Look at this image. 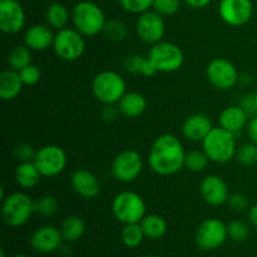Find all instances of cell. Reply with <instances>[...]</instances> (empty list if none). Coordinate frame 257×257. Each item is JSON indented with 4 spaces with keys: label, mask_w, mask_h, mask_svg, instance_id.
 <instances>
[{
    "label": "cell",
    "mask_w": 257,
    "mask_h": 257,
    "mask_svg": "<svg viewBox=\"0 0 257 257\" xmlns=\"http://www.w3.org/2000/svg\"><path fill=\"white\" fill-rule=\"evenodd\" d=\"M240 105L248 115H256V105H255V94H246L240 100Z\"/></svg>",
    "instance_id": "cell-41"
},
{
    "label": "cell",
    "mask_w": 257,
    "mask_h": 257,
    "mask_svg": "<svg viewBox=\"0 0 257 257\" xmlns=\"http://www.w3.org/2000/svg\"><path fill=\"white\" fill-rule=\"evenodd\" d=\"M227 233L228 237L235 242H243V241L247 240L250 230L243 221L233 220L227 225Z\"/></svg>",
    "instance_id": "cell-34"
},
{
    "label": "cell",
    "mask_w": 257,
    "mask_h": 257,
    "mask_svg": "<svg viewBox=\"0 0 257 257\" xmlns=\"http://www.w3.org/2000/svg\"><path fill=\"white\" fill-rule=\"evenodd\" d=\"M34 201L25 192H14L2 201V216L10 227H22L34 213Z\"/></svg>",
    "instance_id": "cell-5"
},
{
    "label": "cell",
    "mask_w": 257,
    "mask_h": 257,
    "mask_svg": "<svg viewBox=\"0 0 257 257\" xmlns=\"http://www.w3.org/2000/svg\"><path fill=\"white\" fill-rule=\"evenodd\" d=\"M84 35L74 28L58 30L53 42V50L58 58L65 62L78 60L85 52Z\"/></svg>",
    "instance_id": "cell-8"
},
{
    "label": "cell",
    "mask_w": 257,
    "mask_h": 257,
    "mask_svg": "<svg viewBox=\"0 0 257 257\" xmlns=\"http://www.w3.org/2000/svg\"><path fill=\"white\" fill-rule=\"evenodd\" d=\"M145 257H157V256H155V255H148V256H145Z\"/></svg>",
    "instance_id": "cell-51"
},
{
    "label": "cell",
    "mask_w": 257,
    "mask_h": 257,
    "mask_svg": "<svg viewBox=\"0 0 257 257\" xmlns=\"http://www.w3.org/2000/svg\"><path fill=\"white\" fill-rule=\"evenodd\" d=\"M143 166V158L137 151L124 150L115 156L110 171L118 182L131 183L140 177Z\"/></svg>",
    "instance_id": "cell-10"
},
{
    "label": "cell",
    "mask_w": 257,
    "mask_h": 257,
    "mask_svg": "<svg viewBox=\"0 0 257 257\" xmlns=\"http://www.w3.org/2000/svg\"><path fill=\"white\" fill-rule=\"evenodd\" d=\"M143 60H145V57L140 54L130 55L124 60V69L128 73H132V74H141V68H142Z\"/></svg>",
    "instance_id": "cell-40"
},
{
    "label": "cell",
    "mask_w": 257,
    "mask_h": 257,
    "mask_svg": "<svg viewBox=\"0 0 257 257\" xmlns=\"http://www.w3.org/2000/svg\"><path fill=\"white\" fill-rule=\"evenodd\" d=\"M255 105H256V113H257V92L255 93Z\"/></svg>",
    "instance_id": "cell-50"
},
{
    "label": "cell",
    "mask_w": 257,
    "mask_h": 257,
    "mask_svg": "<svg viewBox=\"0 0 257 257\" xmlns=\"http://www.w3.org/2000/svg\"><path fill=\"white\" fill-rule=\"evenodd\" d=\"M185 148L180 138L166 133L153 142L148 153V165L156 175L167 177L185 168Z\"/></svg>",
    "instance_id": "cell-1"
},
{
    "label": "cell",
    "mask_w": 257,
    "mask_h": 257,
    "mask_svg": "<svg viewBox=\"0 0 257 257\" xmlns=\"http://www.w3.org/2000/svg\"><path fill=\"white\" fill-rule=\"evenodd\" d=\"M43 177L52 178L64 172L68 163L65 151L57 145H47L37 150L33 160Z\"/></svg>",
    "instance_id": "cell-9"
},
{
    "label": "cell",
    "mask_w": 257,
    "mask_h": 257,
    "mask_svg": "<svg viewBox=\"0 0 257 257\" xmlns=\"http://www.w3.org/2000/svg\"><path fill=\"white\" fill-rule=\"evenodd\" d=\"M69 19H72V14L65 5L60 4V3H54L48 7L47 13H45V20L52 29H64L67 28Z\"/></svg>",
    "instance_id": "cell-26"
},
{
    "label": "cell",
    "mask_w": 257,
    "mask_h": 257,
    "mask_svg": "<svg viewBox=\"0 0 257 257\" xmlns=\"http://www.w3.org/2000/svg\"><path fill=\"white\" fill-rule=\"evenodd\" d=\"M10 257H29V256H27V255H23V253H18V255L10 256Z\"/></svg>",
    "instance_id": "cell-48"
},
{
    "label": "cell",
    "mask_w": 257,
    "mask_h": 257,
    "mask_svg": "<svg viewBox=\"0 0 257 257\" xmlns=\"http://www.w3.org/2000/svg\"><path fill=\"white\" fill-rule=\"evenodd\" d=\"M152 8L162 17H172L180 10L181 0H153Z\"/></svg>",
    "instance_id": "cell-35"
},
{
    "label": "cell",
    "mask_w": 257,
    "mask_h": 257,
    "mask_svg": "<svg viewBox=\"0 0 257 257\" xmlns=\"http://www.w3.org/2000/svg\"><path fill=\"white\" fill-rule=\"evenodd\" d=\"M14 176L18 186L27 191L37 187L38 183L40 182V178L43 177L33 161L32 162H20L15 168Z\"/></svg>",
    "instance_id": "cell-24"
},
{
    "label": "cell",
    "mask_w": 257,
    "mask_h": 257,
    "mask_svg": "<svg viewBox=\"0 0 257 257\" xmlns=\"http://www.w3.org/2000/svg\"><path fill=\"white\" fill-rule=\"evenodd\" d=\"M24 85H35L42 78V72L35 64H29L19 72Z\"/></svg>",
    "instance_id": "cell-38"
},
{
    "label": "cell",
    "mask_w": 257,
    "mask_h": 257,
    "mask_svg": "<svg viewBox=\"0 0 257 257\" xmlns=\"http://www.w3.org/2000/svg\"><path fill=\"white\" fill-rule=\"evenodd\" d=\"M64 237L62 231L55 226H42L33 232L30 246L39 253H53L62 247Z\"/></svg>",
    "instance_id": "cell-16"
},
{
    "label": "cell",
    "mask_w": 257,
    "mask_h": 257,
    "mask_svg": "<svg viewBox=\"0 0 257 257\" xmlns=\"http://www.w3.org/2000/svg\"><path fill=\"white\" fill-rule=\"evenodd\" d=\"M147 57L157 68L158 73H173L182 68L185 54L177 44L171 42L156 43L151 45Z\"/></svg>",
    "instance_id": "cell-7"
},
{
    "label": "cell",
    "mask_w": 257,
    "mask_h": 257,
    "mask_svg": "<svg viewBox=\"0 0 257 257\" xmlns=\"http://www.w3.org/2000/svg\"><path fill=\"white\" fill-rule=\"evenodd\" d=\"M201 143L203 152L207 155L211 162L225 165L236 157V136L226 131L225 128L213 127Z\"/></svg>",
    "instance_id": "cell-2"
},
{
    "label": "cell",
    "mask_w": 257,
    "mask_h": 257,
    "mask_svg": "<svg viewBox=\"0 0 257 257\" xmlns=\"http://www.w3.org/2000/svg\"><path fill=\"white\" fill-rule=\"evenodd\" d=\"M235 158L243 167H252L257 165V145L252 142L243 143L237 147Z\"/></svg>",
    "instance_id": "cell-32"
},
{
    "label": "cell",
    "mask_w": 257,
    "mask_h": 257,
    "mask_svg": "<svg viewBox=\"0 0 257 257\" xmlns=\"http://www.w3.org/2000/svg\"><path fill=\"white\" fill-rule=\"evenodd\" d=\"M92 92L103 104H118L120 98L127 93V84L119 73L103 70L93 78Z\"/></svg>",
    "instance_id": "cell-4"
},
{
    "label": "cell",
    "mask_w": 257,
    "mask_h": 257,
    "mask_svg": "<svg viewBox=\"0 0 257 257\" xmlns=\"http://www.w3.org/2000/svg\"><path fill=\"white\" fill-rule=\"evenodd\" d=\"M7 62L10 69L20 72L27 65L32 64V50L25 44L15 45V47L10 49Z\"/></svg>",
    "instance_id": "cell-28"
},
{
    "label": "cell",
    "mask_w": 257,
    "mask_h": 257,
    "mask_svg": "<svg viewBox=\"0 0 257 257\" xmlns=\"http://www.w3.org/2000/svg\"><path fill=\"white\" fill-rule=\"evenodd\" d=\"M123 10L132 14H142L152 8L153 0H118Z\"/></svg>",
    "instance_id": "cell-36"
},
{
    "label": "cell",
    "mask_w": 257,
    "mask_h": 257,
    "mask_svg": "<svg viewBox=\"0 0 257 257\" xmlns=\"http://www.w3.org/2000/svg\"><path fill=\"white\" fill-rule=\"evenodd\" d=\"M73 28L84 37H95L103 33L107 23L102 8L89 0L79 2L72 10Z\"/></svg>",
    "instance_id": "cell-3"
},
{
    "label": "cell",
    "mask_w": 257,
    "mask_h": 257,
    "mask_svg": "<svg viewBox=\"0 0 257 257\" xmlns=\"http://www.w3.org/2000/svg\"><path fill=\"white\" fill-rule=\"evenodd\" d=\"M24 83L20 78L19 72L10 68L0 73V98L4 102H10L18 98L22 93Z\"/></svg>",
    "instance_id": "cell-22"
},
{
    "label": "cell",
    "mask_w": 257,
    "mask_h": 257,
    "mask_svg": "<svg viewBox=\"0 0 257 257\" xmlns=\"http://www.w3.org/2000/svg\"><path fill=\"white\" fill-rule=\"evenodd\" d=\"M73 191L85 200H94L100 195V182L97 176L87 168H78L70 177Z\"/></svg>",
    "instance_id": "cell-18"
},
{
    "label": "cell",
    "mask_w": 257,
    "mask_h": 257,
    "mask_svg": "<svg viewBox=\"0 0 257 257\" xmlns=\"http://www.w3.org/2000/svg\"><path fill=\"white\" fill-rule=\"evenodd\" d=\"M146 238L150 240H160L167 232V222L165 218L160 215H146L143 220L140 222Z\"/></svg>",
    "instance_id": "cell-25"
},
{
    "label": "cell",
    "mask_w": 257,
    "mask_h": 257,
    "mask_svg": "<svg viewBox=\"0 0 257 257\" xmlns=\"http://www.w3.org/2000/svg\"><path fill=\"white\" fill-rule=\"evenodd\" d=\"M226 203H227L231 210L236 211V212H242V211H246L250 207V201H248L247 196L238 192L231 193Z\"/></svg>",
    "instance_id": "cell-39"
},
{
    "label": "cell",
    "mask_w": 257,
    "mask_h": 257,
    "mask_svg": "<svg viewBox=\"0 0 257 257\" xmlns=\"http://www.w3.org/2000/svg\"><path fill=\"white\" fill-rule=\"evenodd\" d=\"M146 210L145 200L132 191L119 192L112 201L113 216L123 225L140 223L146 216Z\"/></svg>",
    "instance_id": "cell-6"
},
{
    "label": "cell",
    "mask_w": 257,
    "mask_h": 257,
    "mask_svg": "<svg viewBox=\"0 0 257 257\" xmlns=\"http://www.w3.org/2000/svg\"><path fill=\"white\" fill-rule=\"evenodd\" d=\"M218 14L230 27H242L252 18L253 4L251 0H221Z\"/></svg>",
    "instance_id": "cell-14"
},
{
    "label": "cell",
    "mask_w": 257,
    "mask_h": 257,
    "mask_svg": "<svg viewBox=\"0 0 257 257\" xmlns=\"http://www.w3.org/2000/svg\"><path fill=\"white\" fill-rule=\"evenodd\" d=\"M103 35L108 40L114 43L124 42L128 37V28L123 22L117 19L107 20L103 29Z\"/></svg>",
    "instance_id": "cell-30"
},
{
    "label": "cell",
    "mask_w": 257,
    "mask_h": 257,
    "mask_svg": "<svg viewBox=\"0 0 257 257\" xmlns=\"http://www.w3.org/2000/svg\"><path fill=\"white\" fill-rule=\"evenodd\" d=\"M119 113L127 118H137L147 109V99L138 92H127L117 104Z\"/></svg>",
    "instance_id": "cell-23"
},
{
    "label": "cell",
    "mask_w": 257,
    "mask_h": 257,
    "mask_svg": "<svg viewBox=\"0 0 257 257\" xmlns=\"http://www.w3.org/2000/svg\"><path fill=\"white\" fill-rule=\"evenodd\" d=\"M58 210H59V203L54 196L45 195L34 201V211L45 217L55 215Z\"/></svg>",
    "instance_id": "cell-33"
},
{
    "label": "cell",
    "mask_w": 257,
    "mask_h": 257,
    "mask_svg": "<svg viewBox=\"0 0 257 257\" xmlns=\"http://www.w3.org/2000/svg\"><path fill=\"white\" fill-rule=\"evenodd\" d=\"M237 68L225 58H215L206 68V77L208 83L218 90H228L238 83Z\"/></svg>",
    "instance_id": "cell-11"
},
{
    "label": "cell",
    "mask_w": 257,
    "mask_h": 257,
    "mask_svg": "<svg viewBox=\"0 0 257 257\" xmlns=\"http://www.w3.org/2000/svg\"><path fill=\"white\" fill-rule=\"evenodd\" d=\"M208 162H210V158L203 152V150L191 151V152L186 153L185 168H187L188 171H191L193 173L202 172V171H205L207 168Z\"/></svg>",
    "instance_id": "cell-31"
},
{
    "label": "cell",
    "mask_w": 257,
    "mask_h": 257,
    "mask_svg": "<svg viewBox=\"0 0 257 257\" xmlns=\"http://www.w3.org/2000/svg\"><path fill=\"white\" fill-rule=\"evenodd\" d=\"M256 2H257V0H256Z\"/></svg>",
    "instance_id": "cell-52"
},
{
    "label": "cell",
    "mask_w": 257,
    "mask_h": 257,
    "mask_svg": "<svg viewBox=\"0 0 257 257\" xmlns=\"http://www.w3.org/2000/svg\"><path fill=\"white\" fill-rule=\"evenodd\" d=\"M136 33L138 38L146 44L153 45L163 40L166 33V24L163 17L155 10H147L138 15L136 22Z\"/></svg>",
    "instance_id": "cell-13"
},
{
    "label": "cell",
    "mask_w": 257,
    "mask_h": 257,
    "mask_svg": "<svg viewBox=\"0 0 257 257\" xmlns=\"http://www.w3.org/2000/svg\"><path fill=\"white\" fill-rule=\"evenodd\" d=\"M62 235L65 241L68 242H75L80 240L85 232V223L82 217L79 216H69L65 218L62 223Z\"/></svg>",
    "instance_id": "cell-27"
},
{
    "label": "cell",
    "mask_w": 257,
    "mask_h": 257,
    "mask_svg": "<svg viewBox=\"0 0 257 257\" xmlns=\"http://www.w3.org/2000/svg\"><path fill=\"white\" fill-rule=\"evenodd\" d=\"M118 113H119V109L115 107V104H104V107L100 110V117L105 122H113L117 118Z\"/></svg>",
    "instance_id": "cell-42"
},
{
    "label": "cell",
    "mask_w": 257,
    "mask_h": 257,
    "mask_svg": "<svg viewBox=\"0 0 257 257\" xmlns=\"http://www.w3.org/2000/svg\"><path fill=\"white\" fill-rule=\"evenodd\" d=\"M183 2L187 7L192 8V9H203L207 5H210L212 0H183Z\"/></svg>",
    "instance_id": "cell-45"
},
{
    "label": "cell",
    "mask_w": 257,
    "mask_h": 257,
    "mask_svg": "<svg viewBox=\"0 0 257 257\" xmlns=\"http://www.w3.org/2000/svg\"><path fill=\"white\" fill-rule=\"evenodd\" d=\"M248 114L240 105H230L221 112L218 123L220 127L237 136L247 125Z\"/></svg>",
    "instance_id": "cell-21"
},
{
    "label": "cell",
    "mask_w": 257,
    "mask_h": 257,
    "mask_svg": "<svg viewBox=\"0 0 257 257\" xmlns=\"http://www.w3.org/2000/svg\"><path fill=\"white\" fill-rule=\"evenodd\" d=\"M157 73V68L151 62L150 58L145 57V60L142 63V68H141V75H143V77H153Z\"/></svg>",
    "instance_id": "cell-44"
},
{
    "label": "cell",
    "mask_w": 257,
    "mask_h": 257,
    "mask_svg": "<svg viewBox=\"0 0 257 257\" xmlns=\"http://www.w3.org/2000/svg\"><path fill=\"white\" fill-rule=\"evenodd\" d=\"M35 153H37V151L29 143H19V145L15 146L14 151H13V155L19 161V163L32 162L35 157Z\"/></svg>",
    "instance_id": "cell-37"
},
{
    "label": "cell",
    "mask_w": 257,
    "mask_h": 257,
    "mask_svg": "<svg viewBox=\"0 0 257 257\" xmlns=\"http://www.w3.org/2000/svg\"><path fill=\"white\" fill-rule=\"evenodd\" d=\"M213 125L211 118L203 113L188 115L182 124V135L191 142H202Z\"/></svg>",
    "instance_id": "cell-20"
},
{
    "label": "cell",
    "mask_w": 257,
    "mask_h": 257,
    "mask_svg": "<svg viewBox=\"0 0 257 257\" xmlns=\"http://www.w3.org/2000/svg\"><path fill=\"white\" fill-rule=\"evenodd\" d=\"M0 257H7L5 256V251L3 250V248H2V251H0Z\"/></svg>",
    "instance_id": "cell-49"
},
{
    "label": "cell",
    "mask_w": 257,
    "mask_h": 257,
    "mask_svg": "<svg viewBox=\"0 0 257 257\" xmlns=\"http://www.w3.org/2000/svg\"><path fill=\"white\" fill-rule=\"evenodd\" d=\"M228 237L227 225L218 218H207L198 226L195 240L198 247L205 251L220 248Z\"/></svg>",
    "instance_id": "cell-12"
},
{
    "label": "cell",
    "mask_w": 257,
    "mask_h": 257,
    "mask_svg": "<svg viewBox=\"0 0 257 257\" xmlns=\"http://www.w3.org/2000/svg\"><path fill=\"white\" fill-rule=\"evenodd\" d=\"M143 238H145V233L140 223L123 225L122 231H120V240L124 243V246L130 248L138 247L142 243Z\"/></svg>",
    "instance_id": "cell-29"
},
{
    "label": "cell",
    "mask_w": 257,
    "mask_h": 257,
    "mask_svg": "<svg viewBox=\"0 0 257 257\" xmlns=\"http://www.w3.org/2000/svg\"><path fill=\"white\" fill-rule=\"evenodd\" d=\"M246 132H247V137L250 140V142L256 143L257 145V114L252 115L251 119L247 122Z\"/></svg>",
    "instance_id": "cell-43"
},
{
    "label": "cell",
    "mask_w": 257,
    "mask_h": 257,
    "mask_svg": "<svg viewBox=\"0 0 257 257\" xmlns=\"http://www.w3.org/2000/svg\"><path fill=\"white\" fill-rule=\"evenodd\" d=\"M25 12L18 0H0V29L4 34L14 35L25 27Z\"/></svg>",
    "instance_id": "cell-15"
},
{
    "label": "cell",
    "mask_w": 257,
    "mask_h": 257,
    "mask_svg": "<svg viewBox=\"0 0 257 257\" xmlns=\"http://www.w3.org/2000/svg\"><path fill=\"white\" fill-rule=\"evenodd\" d=\"M55 34L48 24H34L24 33V44L32 52H44L53 47Z\"/></svg>",
    "instance_id": "cell-19"
},
{
    "label": "cell",
    "mask_w": 257,
    "mask_h": 257,
    "mask_svg": "<svg viewBox=\"0 0 257 257\" xmlns=\"http://www.w3.org/2000/svg\"><path fill=\"white\" fill-rule=\"evenodd\" d=\"M253 77L250 73H241L238 75V84L243 85V87H248L250 84H252Z\"/></svg>",
    "instance_id": "cell-46"
},
{
    "label": "cell",
    "mask_w": 257,
    "mask_h": 257,
    "mask_svg": "<svg viewBox=\"0 0 257 257\" xmlns=\"http://www.w3.org/2000/svg\"><path fill=\"white\" fill-rule=\"evenodd\" d=\"M200 192L206 203L218 207L227 202L230 196L227 183L217 175H208L201 181Z\"/></svg>",
    "instance_id": "cell-17"
},
{
    "label": "cell",
    "mask_w": 257,
    "mask_h": 257,
    "mask_svg": "<svg viewBox=\"0 0 257 257\" xmlns=\"http://www.w3.org/2000/svg\"><path fill=\"white\" fill-rule=\"evenodd\" d=\"M248 220L257 228V203L248 208Z\"/></svg>",
    "instance_id": "cell-47"
}]
</instances>
